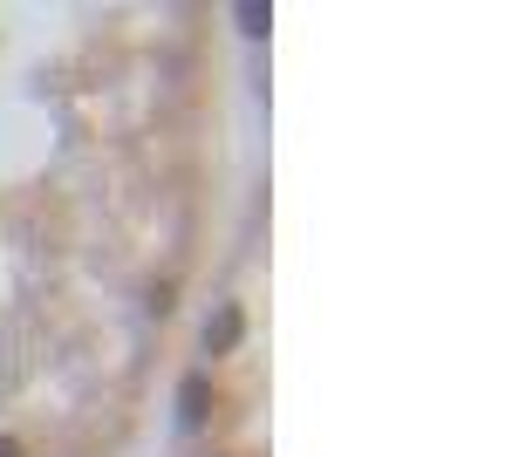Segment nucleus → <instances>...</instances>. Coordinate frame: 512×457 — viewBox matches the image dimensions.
Returning <instances> with one entry per match:
<instances>
[{
  "mask_svg": "<svg viewBox=\"0 0 512 457\" xmlns=\"http://www.w3.org/2000/svg\"><path fill=\"white\" fill-rule=\"evenodd\" d=\"M178 423H185V430H205V423H212V382L198 376V369L178 382Z\"/></svg>",
  "mask_w": 512,
  "mask_h": 457,
  "instance_id": "f257e3e1",
  "label": "nucleus"
},
{
  "mask_svg": "<svg viewBox=\"0 0 512 457\" xmlns=\"http://www.w3.org/2000/svg\"><path fill=\"white\" fill-rule=\"evenodd\" d=\"M239 335H246V314H239V301H226L219 314H212V335H205V355H233Z\"/></svg>",
  "mask_w": 512,
  "mask_h": 457,
  "instance_id": "f03ea898",
  "label": "nucleus"
},
{
  "mask_svg": "<svg viewBox=\"0 0 512 457\" xmlns=\"http://www.w3.org/2000/svg\"><path fill=\"white\" fill-rule=\"evenodd\" d=\"M233 21L246 35H267V28H274V7H267V0H246V7H233Z\"/></svg>",
  "mask_w": 512,
  "mask_h": 457,
  "instance_id": "7ed1b4c3",
  "label": "nucleus"
},
{
  "mask_svg": "<svg viewBox=\"0 0 512 457\" xmlns=\"http://www.w3.org/2000/svg\"><path fill=\"white\" fill-rule=\"evenodd\" d=\"M171 307H178V287L158 280V287H151V314H171Z\"/></svg>",
  "mask_w": 512,
  "mask_h": 457,
  "instance_id": "20e7f679",
  "label": "nucleus"
},
{
  "mask_svg": "<svg viewBox=\"0 0 512 457\" xmlns=\"http://www.w3.org/2000/svg\"><path fill=\"white\" fill-rule=\"evenodd\" d=\"M0 457H28V451H21V444H14V437H0Z\"/></svg>",
  "mask_w": 512,
  "mask_h": 457,
  "instance_id": "39448f33",
  "label": "nucleus"
}]
</instances>
